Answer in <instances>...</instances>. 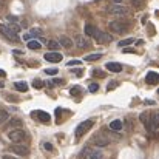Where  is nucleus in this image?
<instances>
[{
  "label": "nucleus",
  "mask_w": 159,
  "mask_h": 159,
  "mask_svg": "<svg viewBox=\"0 0 159 159\" xmlns=\"http://www.w3.org/2000/svg\"><path fill=\"white\" fill-rule=\"evenodd\" d=\"M25 138H26V131L22 130V128H14V130H11V131L8 133V139H9L11 142H14V144L22 142Z\"/></svg>",
  "instance_id": "1"
},
{
  "label": "nucleus",
  "mask_w": 159,
  "mask_h": 159,
  "mask_svg": "<svg viewBox=\"0 0 159 159\" xmlns=\"http://www.w3.org/2000/svg\"><path fill=\"white\" fill-rule=\"evenodd\" d=\"M94 125V119H88V120H85V122H82V124H79L77 125V128H76V131H74V134H76V138H80V136H84L91 127Z\"/></svg>",
  "instance_id": "2"
},
{
  "label": "nucleus",
  "mask_w": 159,
  "mask_h": 159,
  "mask_svg": "<svg viewBox=\"0 0 159 159\" xmlns=\"http://www.w3.org/2000/svg\"><path fill=\"white\" fill-rule=\"evenodd\" d=\"M108 28H110V31H113V33L122 34V33H125V31L128 30V25L124 23V22H120V20H113V22L108 23Z\"/></svg>",
  "instance_id": "3"
},
{
  "label": "nucleus",
  "mask_w": 159,
  "mask_h": 159,
  "mask_svg": "<svg viewBox=\"0 0 159 159\" xmlns=\"http://www.w3.org/2000/svg\"><path fill=\"white\" fill-rule=\"evenodd\" d=\"M0 33H2L6 39H9V40H12V42H17V40H19L17 33H14L8 25H0Z\"/></svg>",
  "instance_id": "4"
},
{
  "label": "nucleus",
  "mask_w": 159,
  "mask_h": 159,
  "mask_svg": "<svg viewBox=\"0 0 159 159\" xmlns=\"http://www.w3.org/2000/svg\"><path fill=\"white\" fill-rule=\"evenodd\" d=\"M94 40L98 42V43H110L111 40H113V37L110 36V34H107L104 31H98L96 30V33H94Z\"/></svg>",
  "instance_id": "5"
},
{
  "label": "nucleus",
  "mask_w": 159,
  "mask_h": 159,
  "mask_svg": "<svg viewBox=\"0 0 159 159\" xmlns=\"http://www.w3.org/2000/svg\"><path fill=\"white\" fill-rule=\"evenodd\" d=\"M11 152L16 153V155H19V156H28L30 155V148L26 145H20V142H17L16 145H12L11 147Z\"/></svg>",
  "instance_id": "6"
},
{
  "label": "nucleus",
  "mask_w": 159,
  "mask_h": 159,
  "mask_svg": "<svg viewBox=\"0 0 159 159\" xmlns=\"http://www.w3.org/2000/svg\"><path fill=\"white\" fill-rule=\"evenodd\" d=\"M108 12H110V14H114V16H125V14H127V8L117 3V5H114V6H110V8H108Z\"/></svg>",
  "instance_id": "7"
},
{
  "label": "nucleus",
  "mask_w": 159,
  "mask_h": 159,
  "mask_svg": "<svg viewBox=\"0 0 159 159\" xmlns=\"http://www.w3.org/2000/svg\"><path fill=\"white\" fill-rule=\"evenodd\" d=\"M43 59L47 60V62H51V63H57V62H60L62 59H63V56L60 53H56V51H53V53H47L45 56H43Z\"/></svg>",
  "instance_id": "8"
},
{
  "label": "nucleus",
  "mask_w": 159,
  "mask_h": 159,
  "mask_svg": "<svg viewBox=\"0 0 159 159\" xmlns=\"http://www.w3.org/2000/svg\"><path fill=\"white\" fill-rule=\"evenodd\" d=\"M148 124H150V130L152 131H156L159 127V116L156 111H153L152 114H150V119H148Z\"/></svg>",
  "instance_id": "9"
},
{
  "label": "nucleus",
  "mask_w": 159,
  "mask_h": 159,
  "mask_svg": "<svg viewBox=\"0 0 159 159\" xmlns=\"http://www.w3.org/2000/svg\"><path fill=\"white\" fill-rule=\"evenodd\" d=\"M93 142H94L98 147H107V145H110V139L105 138L104 134H98V136L93 139Z\"/></svg>",
  "instance_id": "10"
},
{
  "label": "nucleus",
  "mask_w": 159,
  "mask_h": 159,
  "mask_svg": "<svg viewBox=\"0 0 159 159\" xmlns=\"http://www.w3.org/2000/svg\"><path fill=\"white\" fill-rule=\"evenodd\" d=\"M158 80H159V74L156 71H148L147 73V77H145V82L147 84L155 85V84H158Z\"/></svg>",
  "instance_id": "11"
},
{
  "label": "nucleus",
  "mask_w": 159,
  "mask_h": 159,
  "mask_svg": "<svg viewBox=\"0 0 159 159\" xmlns=\"http://www.w3.org/2000/svg\"><path fill=\"white\" fill-rule=\"evenodd\" d=\"M105 68L108 71H111V73H120L122 71V65L117 63V62H108L105 65Z\"/></svg>",
  "instance_id": "12"
},
{
  "label": "nucleus",
  "mask_w": 159,
  "mask_h": 159,
  "mask_svg": "<svg viewBox=\"0 0 159 159\" xmlns=\"http://www.w3.org/2000/svg\"><path fill=\"white\" fill-rule=\"evenodd\" d=\"M76 45H77L79 48H88V47H90V42H88V39L84 37V36H76Z\"/></svg>",
  "instance_id": "13"
},
{
  "label": "nucleus",
  "mask_w": 159,
  "mask_h": 159,
  "mask_svg": "<svg viewBox=\"0 0 159 159\" xmlns=\"http://www.w3.org/2000/svg\"><path fill=\"white\" fill-rule=\"evenodd\" d=\"M34 114H36V116H37V119H39L40 122H43V124H47V122H50V120H51V116H50L48 113H45V111H40V110H39V111H36Z\"/></svg>",
  "instance_id": "14"
},
{
  "label": "nucleus",
  "mask_w": 159,
  "mask_h": 159,
  "mask_svg": "<svg viewBox=\"0 0 159 159\" xmlns=\"http://www.w3.org/2000/svg\"><path fill=\"white\" fill-rule=\"evenodd\" d=\"M59 43H60V47H63V48H71V47H73V40H71L70 37H66V36H60Z\"/></svg>",
  "instance_id": "15"
},
{
  "label": "nucleus",
  "mask_w": 159,
  "mask_h": 159,
  "mask_svg": "<svg viewBox=\"0 0 159 159\" xmlns=\"http://www.w3.org/2000/svg\"><path fill=\"white\" fill-rule=\"evenodd\" d=\"M122 127H124V122H122V120H119V119H114V120H111V122H110V128H111V130H114V131L122 130Z\"/></svg>",
  "instance_id": "16"
},
{
  "label": "nucleus",
  "mask_w": 159,
  "mask_h": 159,
  "mask_svg": "<svg viewBox=\"0 0 159 159\" xmlns=\"http://www.w3.org/2000/svg\"><path fill=\"white\" fill-rule=\"evenodd\" d=\"M84 33H85V36L93 37L94 33H96V26H93V25H85V26H84Z\"/></svg>",
  "instance_id": "17"
},
{
  "label": "nucleus",
  "mask_w": 159,
  "mask_h": 159,
  "mask_svg": "<svg viewBox=\"0 0 159 159\" xmlns=\"http://www.w3.org/2000/svg\"><path fill=\"white\" fill-rule=\"evenodd\" d=\"M14 87H16V90H17V91H22V93L28 91V85H26V82H16V84H14Z\"/></svg>",
  "instance_id": "18"
},
{
  "label": "nucleus",
  "mask_w": 159,
  "mask_h": 159,
  "mask_svg": "<svg viewBox=\"0 0 159 159\" xmlns=\"http://www.w3.org/2000/svg\"><path fill=\"white\" fill-rule=\"evenodd\" d=\"M139 119H141V120H142V124H144V125H145V127H147V128L150 130V124H148V119H150V114L144 111V113H141V116H139Z\"/></svg>",
  "instance_id": "19"
},
{
  "label": "nucleus",
  "mask_w": 159,
  "mask_h": 159,
  "mask_svg": "<svg viewBox=\"0 0 159 159\" xmlns=\"http://www.w3.org/2000/svg\"><path fill=\"white\" fill-rule=\"evenodd\" d=\"M28 48H30V50H40L42 45H40V42H37V40H30V42H28Z\"/></svg>",
  "instance_id": "20"
},
{
  "label": "nucleus",
  "mask_w": 159,
  "mask_h": 159,
  "mask_svg": "<svg viewBox=\"0 0 159 159\" xmlns=\"http://www.w3.org/2000/svg\"><path fill=\"white\" fill-rule=\"evenodd\" d=\"M101 57H102V54L101 53L88 54V56H85V60H87V62H94V60H98V59H101Z\"/></svg>",
  "instance_id": "21"
},
{
  "label": "nucleus",
  "mask_w": 159,
  "mask_h": 159,
  "mask_svg": "<svg viewBox=\"0 0 159 159\" xmlns=\"http://www.w3.org/2000/svg\"><path fill=\"white\" fill-rule=\"evenodd\" d=\"M47 45H48L50 50H59V48H60V43H59L57 40H48Z\"/></svg>",
  "instance_id": "22"
},
{
  "label": "nucleus",
  "mask_w": 159,
  "mask_h": 159,
  "mask_svg": "<svg viewBox=\"0 0 159 159\" xmlns=\"http://www.w3.org/2000/svg\"><path fill=\"white\" fill-rule=\"evenodd\" d=\"M102 158H104V155L101 152H90L88 153V159H102Z\"/></svg>",
  "instance_id": "23"
},
{
  "label": "nucleus",
  "mask_w": 159,
  "mask_h": 159,
  "mask_svg": "<svg viewBox=\"0 0 159 159\" xmlns=\"http://www.w3.org/2000/svg\"><path fill=\"white\" fill-rule=\"evenodd\" d=\"M8 119H9V114H8V111H5V110H2V108H0V124L6 122Z\"/></svg>",
  "instance_id": "24"
},
{
  "label": "nucleus",
  "mask_w": 159,
  "mask_h": 159,
  "mask_svg": "<svg viewBox=\"0 0 159 159\" xmlns=\"http://www.w3.org/2000/svg\"><path fill=\"white\" fill-rule=\"evenodd\" d=\"M131 5H133L134 8L141 9V8H144V5H145V0H131Z\"/></svg>",
  "instance_id": "25"
},
{
  "label": "nucleus",
  "mask_w": 159,
  "mask_h": 159,
  "mask_svg": "<svg viewBox=\"0 0 159 159\" xmlns=\"http://www.w3.org/2000/svg\"><path fill=\"white\" fill-rule=\"evenodd\" d=\"M133 42H134V39H131V37H130V39H124V40H120V42H119L117 45H119V47L122 48V47H127V45H131Z\"/></svg>",
  "instance_id": "26"
},
{
  "label": "nucleus",
  "mask_w": 159,
  "mask_h": 159,
  "mask_svg": "<svg viewBox=\"0 0 159 159\" xmlns=\"http://www.w3.org/2000/svg\"><path fill=\"white\" fill-rule=\"evenodd\" d=\"M8 26H9L14 33H19V31H20V26H19L16 22H9V23H8Z\"/></svg>",
  "instance_id": "27"
},
{
  "label": "nucleus",
  "mask_w": 159,
  "mask_h": 159,
  "mask_svg": "<svg viewBox=\"0 0 159 159\" xmlns=\"http://www.w3.org/2000/svg\"><path fill=\"white\" fill-rule=\"evenodd\" d=\"M117 85H119V84H117L116 80H111V82H110V84L107 85V91H111V90H114V88H116Z\"/></svg>",
  "instance_id": "28"
},
{
  "label": "nucleus",
  "mask_w": 159,
  "mask_h": 159,
  "mask_svg": "<svg viewBox=\"0 0 159 159\" xmlns=\"http://www.w3.org/2000/svg\"><path fill=\"white\" fill-rule=\"evenodd\" d=\"M98 90H99V84H90V87H88L90 93H96Z\"/></svg>",
  "instance_id": "29"
},
{
  "label": "nucleus",
  "mask_w": 159,
  "mask_h": 159,
  "mask_svg": "<svg viewBox=\"0 0 159 159\" xmlns=\"http://www.w3.org/2000/svg\"><path fill=\"white\" fill-rule=\"evenodd\" d=\"M57 71H59L57 68H47V70H45V73H47L48 76H56V74H57Z\"/></svg>",
  "instance_id": "30"
},
{
  "label": "nucleus",
  "mask_w": 159,
  "mask_h": 159,
  "mask_svg": "<svg viewBox=\"0 0 159 159\" xmlns=\"http://www.w3.org/2000/svg\"><path fill=\"white\" fill-rule=\"evenodd\" d=\"M93 76H94V77H105L107 74L104 71H101V70H94V71H93Z\"/></svg>",
  "instance_id": "31"
},
{
  "label": "nucleus",
  "mask_w": 159,
  "mask_h": 159,
  "mask_svg": "<svg viewBox=\"0 0 159 159\" xmlns=\"http://www.w3.org/2000/svg\"><path fill=\"white\" fill-rule=\"evenodd\" d=\"M33 87H34V88H37V90H40V88L43 87V82H42V80H39V79H36V80H34V84H33Z\"/></svg>",
  "instance_id": "32"
},
{
  "label": "nucleus",
  "mask_w": 159,
  "mask_h": 159,
  "mask_svg": "<svg viewBox=\"0 0 159 159\" xmlns=\"http://www.w3.org/2000/svg\"><path fill=\"white\" fill-rule=\"evenodd\" d=\"M80 63H82L80 60H70V62H66L68 66H77V65H80Z\"/></svg>",
  "instance_id": "33"
},
{
  "label": "nucleus",
  "mask_w": 159,
  "mask_h": 159,
  "mask_svg": "<svg viewBox=\"0 0 159 159\" xmlns=\"http://www.w3.org/2000/svg\"><path fill=\"white\" fill-rule=\"evenodd\" d=\"M70 93H71V96H77V94L80 93V88H79V87H74V88L70 90Z\"/></svg>",
  "instance_id": "34"
},
{
  "label": "nucleus",
  "mask_w": 159,
  "mask_h": 159,
  "mask_svg": "<svg viewBox=\"0 0 159 159\" xmlns=\"http://www.w3.org/2000/svg\"><path fill=\"white\" fill-rule=\"evenodd\" d=\"M43 148H45L47 152H53V145H51L50 142H43Z\"/></svg>",
  "instance_id": "35"
},
{
  "label": "nucleus",
  "mask_w": 159,
  "mask_h": 159,
  "mask_svg": "<svg viewBox=\"0 0 159 159\" xmlns=\"http://www.w3.org/2000/svg\"><path fill=\"white\" fill-rule=\"evenodd\" d=\"M31 34H33V36H42V31L37 30V28H33V30H31Z\"/></svg>",
  "instance_id": "36"
},
{
  "label": "nucleus",
  "mask_w": 159,
  "mask_h": 159,
  "mask_svg": "<svg viewBox=\"0 0 159 159\" xmlns=\"http://www.w3.org/2000/svg\"><path fill=\"white\" fill-rule=\"evenodd\" d=\"M124 53H134V50H133V48H125Z\"/></svg>",
  "instance_id": "37"
},
{
  "label": "nucleus",
  "mask_w": 159,
  "mask_h": 159,
  "mask_svg": "<svg viewBox=\"0 0 159 159\" xmlns=\"http://www.w3.org/2000/svg\"><path fill=\"white\" fill-rule=\"evenodd\" d=\"M2 159H17V158H12V156H9V155H3Z\"/></svg>",
  "instance_id": "38"
},
{
  "label": "nucleus",
  "mask_w": 159,
  "mask_h": 159,
  "mask_svg": "<svg viewBox=\"0 0 159 159\" xmlns=\"http://www.w3.org/2000/svg\"><path fill=\"white\" fill-rule=\"evenodd\" d=\"M53 84H56V85H60V84H62V80H59V79H54Z\"/></svg>",
  "instance_id": "39"
},
{
  "label": "nucleus",
  "mask_w": 159,
  "mask_h": 159,
  "mask_svg": "<svg viewBox=\"0 0 159 159\" xmlns=\"http://www.w3.org/2000/svg\"><path fill=\"white\" fill-rule=\"evenodd\" d=\"M30 37H31V34H25V36H23V39H25V40H28Z\"/></svg>",
  "instance_id": "40"
},
{
  "label": "nucleus",
  "mask_w": 159,
  "mask_h": 159,
  "mask_svg": "<svg viewBox=\"0 0 159 159\" xmlns=\"http://www.w3.org/2000/svg\"><path fill=\"white\" fill-rule=\"evenodd\" d=\"M5 74H6V73H5L3 70H0V77H5Z\"/></svg>",
  "instance_id": "41"
},
{
  "label": "nucleus",
  "mask_w": 159,
  "mask_h": 159,
  "mask_svg": "<svg viewBox=\"0 0 159 159\" xmlns=\"http://www.w3.org/2000/svg\"><path fill=\"white\" fill-rule=\"evenodd\" d=\"M114 3H122V0H113Z\"/></svg>",
  "instance_id": "42"
},
{
  "label": "nucleus",
  "mask_w": 159,
  "mask_h": 159,
  "mask_svg": "<svg viewBox=\"0 0 159 159\" xmlns=\"http://www.w3.org/2000/svg\"><path fill=\"white\" fill-rule=\"evenodd\" d=\"M3 87H5V84H3V82H0V88H3Z\"/></svg>",
  "instance_id": "43"
}]
</instances>
